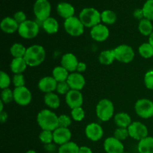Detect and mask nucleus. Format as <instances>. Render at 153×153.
<instances>
[{
  "instance_id": "obj_46",
  "label": "nucleus",
  "mask_w": 153,
  "mask_h": 153,
  "mask_svg": "<svg viewBox=\"0 0 153 153\" xmlns=\"http://www.w3.org/2000/svg\"><path fill=\"white\" fill-rule=\"evenodd\" d=\"M86 70H87L86 64L84 62H79V64H78L77 69H76V72L79 73H82L86 71Z\"/></svg>"
},
{
  "instance_id": "obj_8",
  "label": "nucleus",
  "mask_w": 153,
  "mask_h": 153,
  "mask_svg": "<svg viewBox=\"0 0 153 153\" xmlns=\"http://www.w3.org/2000/svg\"><path fill=\"white\" fill-rule=\"evenodd\" d=\"M115 59L120 62L128 63L131 62L134 58V52L132 48L126 44H122L114 49Z\"/></svg>"
},
{
  "instance_id": "obj_35",
  "label": "nucleus",
  "mask_w": 153,
  "mask_h": 153,
  "mask_svg": "<svg viewBox=\"0 0 153 153\" xmlns=\"http://www.w3.org/2000/svg\"><path fill=\"white\" fill-rule=\"evenodd\" d=\"M39 139L44 145L52 143L53 142V131L42 130L39 134Z\"/></svg>"
},
{
  "instance_id": "obj_1",
  "label": "nucleus",
  "mask_w": 153,
  "mask_h": 153,
  "mask_svg": "<svg viewBox=\"0 0 153 153\" xmlns=\"http://www.w3.org/2000/svg\"><path fill=\"white\" fill-rule=\"evenodd\" d=\"M37 122L42 130L54 131L59 127L58 117L48 109L40 111L37 117Z\"/></svg>"
},
{
  "instance_id": "obj_41",
  "label": "nucleus",
  "mask_w": 153,
  "mask_h": 153,
  "mask_svg": "<svg viewBox=\"0 0 153 153\" xmlns=\"http://www.w3.org/2000/svg\"><path fill=\"white\" fill-rule=\"evenodd\" d=\"M70 90L71 89H70L67 81L66 82H58V85H57L56 88V91L58 92V94H61V95H64V94L66 95Z\"/></svg>"
},
{
  "instance_id": "obj_4",
  "label": "nucleus",
  "mask_w": 153,
  "mask_h": 153,
  "mask_svg": "<svg viewBox=\"0 0 153 153\" xmlns=\"http://www.w3.org/2000/svg\"><path fill=\"white\" fill-rule=\"evenodd\" d=\"M96 113L100 120L103 122L111 119L114 113V106L113 102L108 99L100 100L96 107Z\"/></svg>"
},
{
  "instance_id": "obj_52",
  "label": "nucleus",
  "mask_w": 153,
  "mask_h": 153,
  "mask_svg": "<svg viewBox=\"0 0 153 153\" xmlns=\"http://www.w3.org/2000/svg\"><path fill=\"white\" fill-rule=\"evenodd\" d=\"M25 153H37V152L34 150H33V149H30V150H28Z\"/></svg>"
},
{
  "instance_id": "obj_12",
  "label": "nucleus",
  "mask_w": 153,
  "mask_h": 153,
  "mask_svg": "<svg viewBox=\"0 0 153 153\" xmlns=\"http://www.w3.org/2000/svg\"><path fill=\"white\" fill-rule=\"evenodd\" d=\"M66 103L71 109L82 107L83 104V96L79 91L70 90L65 97Z\"/></svg>"
},
{
  "instance_id": "obj_30",
  "label": "nucleus",
  "mask_w": 153,
  "mask_h": 153,
  "mask_svg": "<svg viewBox=\"0 0 153 153\" xmlns=\"http://www.w3.org/2000/svg\"><path fill=\"white\" fill-rule=\"evenodd\" d=\"M27 48H25L21 43H16L11 46L10 49V55L13 57V58H24L25 53H26Z\"/></svg>"
},
{
  "instance_id": "obj_55",
  "label": "nucleus",
  "mask_w": 153,
  "mask_h": 153,
  "mask_svg": "<svg viewBox=\"0 0 153 153\" xmlns=\"http://www.w3.org/2000/svg\"><path fill=\"white\" fill-rule=\"evenodd\" d=\"M52 153H55V152H52Z\"/></svg>"
},
{
  "instance_id": "obj_38",
  "label": "nucleus",
  "mask_w": 153,
  "mask_h": 153,
  "mask_svg": "<svg viewBox=\"0 0 153 153\" xmlns=\"http://www.w3.org/2000/svg\"><path fill=\"white\" fill-rule=\"evenodd\" d=\"M129 136L128 128H119L118 127L114 132V137L120 140H126Z\"/></svg>"
},
{
  "instance_id": "obj_53",
  "label": "nucleus",
  "mask_w": 153,
  "mask_h": 153,
  "mask_svg": "<svg viewBox=\"0 0 153 153\" xmlns=\"http://www.w3.org/2000/svg\"><path fill=\"white\" fill-rule=\"evenodd\" d=\"M123 153H128V152H123Z\"/></svg>"
},
{
  "instance_id": "obj_16",
  "label": "nucleus",
  "mask_w": 153,
  "mask_h": 153,
  "mask_svg": "<svg viewBox=\"0 0 153 153\" xmlns=\"http://www.w3.org/2000/svg\"><path fill=\"white\" fill-rule=\"evenodd\" d=\"M91 36L97 42H103L109 37V30L105 25L98 24L91 30Z\"/></svg>"
},
{
  "instance_id": "obj_21",
  "label": "nucleus",
  "mask_w": 153,
  "mask_h": 153,
  "mask_svg": "<svg viewBox=\"0 0 153 153\" xmlns=\"http://www.w3.org/2000/svg\"><path fill=\"white\" fill-rule=\"evenodd\" d=\"M57 12L60 16L67 19L74 16L75 8L70 3L61 2L57 6Z\"/></svg>"
},
{
  "instance_id": "obj_3",
  "label": "nucleus",
  "mask_w": 153,
  "mask_h": 153,
  "mask_svg": "<svg viewBox=\"0 0 153 153\" xmlns=\"http://www.w3.org/2000/svg\"><path fill=\"white\" fill-rule=\"evenodd\" d=\"M79 19L84 26L92 28L102 21L101 13L94 7H85L79 13Z\"/></svg>"
},
{
  "instance_id": "obj_17",
  "label": "nucleus",
  "mask_w": 153,
  "mask_h": 153,
  "mask_svg": "<svg viewBox=\"0 0 153 153\" xmlns=\"http://www.w3.org/2000/svg\"><path fill=\"white\" fill-rule=\"evenodd\" d=\"M67 82L68 83L70 89L79 91L83 89L85 85V78L82 76V73H77V72H74L69 75Z\"/></svg>"
},
{
  "instance_id": "obj_20",
  "label": "nucleus",
  "mask_w": 153,
  "mask_h": 153,
  "mask_svg": "<svg viewBox=\"0 0 153 153\" xmlns=\"http://www.w3.org/2000/svg\"><path fill=\"white\" fill-rule=\"evenodd\" d=\"M19 26V24L13 19V17H10V16L4 17L0 23L1 29L7 34H12L18 31Z\"/></svg>"
},
{
  "instance_id": "obj_14",
  "label": "nucleus",
  "mask_w": 153,
  "mask_h": 153,
  "mask_svg": "<svg viewBox=\"0 0 153 153\" xmlns=\"http://www.w3.org/2000/svg\"><path fill=\"white\" fill-rule=\"evenodd\" d=\"M72 133L69 128L58 127L53 131V142L60 146L70 141Z\"/></svg>"
},
{
  "instance_id": "obj_25",
  "label": "nucleus",
  "mask_w": 153,
  "mask_h": 153,
  "mask_svg": "<svg viewBox=\"0 0 153 153\" xmlns=\"http://www.w3.org/2000/svg\"><path fill=\"white\" fill-rule=\"evenodd\" d=\"M114 122L119 128H128L132 123L131 117L125 112H120L115 114Z\"/></svg>"
},
{
  "instance_id": "obj_5",
  "label": "nucleus",
  "mask_w": 153,
  "mask_h": 153,
  "mask_svg": "<svg viewBox=\"0 0 153 153\" xmlns=\"http://www.w3.org/2000/svg\"><path fill=\"white\" fill-rule=\"evenodd\" d=\"M40 27L38 23L33 20H26L19 24L18 34L24 39H32L37 37Z\"/></svg>"
},
{
  "instance_id": "obj_29",
  "label": "nucleus",
  "mask_w": 153,
  "mask_h": 153,
  "mask_svg": "<svg viewBox=\"0 0 153 153\" xmlns=\"http://www.w3.org/2000/svg\"><path fill=\"white\" fill-rule=\"evenodd\" d=\"M115 59L114 52V49L111 50H104L101 52L99 56V61L100 64H104V65H110Z\"/></svg>"
},
{
  "instance_id": "obj_49",
  "label": "nucleus",
  "mask_w": 153,
  "mask_h": 153,
  "mask_svg": "<svg viewBox=\"0 0 153 153\" xmlns=\"http://www.w3.org/2000/svg\"><path fill=\"white\" fill-rule=\"evenodd\" d=\"M7 120V112L5 111H1L0 112V121H1V123H3L6 122Z\"/></svg>"
},
{
  "instance_id": "obj_15",
  "label": "nucleus",
  "mask_w": 153,
  "mask_h": 153,
  "mask_svg": "<svg viewBox=\"0 0 153 153\" xmlns=\"http://www.w3.org/2000/svg\"><path fill=\"white\" fill-rule=\"evenodd\" d=\"M103 128L100 124L96 123H89L85 128V134L89 140L98 141L103 136Z\"/></svg>"
},
{
  "instance_id": "obj_50",
  "label": "nucleus",
  "mask_w": 153,
  "mask_h": 153,
  "mask_svg": "<svg viewBox=\"0 0 153 153\" xmlns=\"http://www.w3.org/2000/svg\"><path fill=\"white\" fill-rule=\"evenodd\" d=\"M149 43L153 46V31L152 34L149 36Z\"/></svg>"
},
{
  "instance_id": "obj_11",
  "label": "nucleus",
  "mask_w": 153,
  "mask_h": 153,
  "mask_svg": "<svg viewBox=\"0 0 153 153\" xmlns=\"http://www.w3.org/2000/svg\"><path fill=\"white\" fill-rule=\"evenodd\" d=\"M13 92V101L19 105H28L31 101V93L25 86L15 88Z\"/></svg>"
},
{
  "instance_id": "obj_43",
  "label": "nucleus",
  "mask_w": 153,
  "mask_h": 153,
  "mask_svg": "<svg viewBox=\"0 0 153 153\" xmlns=\"http://www.w3.org/2000/svg\"><path fill=\"white\" fill-rule=\"evenodd\" d=\"M144 84L148 89L153 91V70H149L145 74Z\"/></svg>"
},
{
  "instance_id": "obj_37",
  "label": "nucleus",
  "mask_w": 153,
  "mask_h": 153,
  "mask_svg": "<svg viewBox=\"0 0 153 153\" xmlns=\"http://www.w3.org/2000/svg\"><path fill=\"white\" fill-rule=\"evenodd\" d=\"M71 116L72 118H73L75 121L80 122V121H82L85 117V111H84V109L82 108V107L73 108L72 109L71 111Z\"/></svg>"
},
{
  "instance_id": "obj_33",
  "label": "nucleus",
  "mask_w": 153,
  "mask_h": 153,
  "mask_svg": "<svg viewBox=\"0 0 153 153\" xmlns=\"http://www.w3.org/2000/svg\"><path fill=\"white\" fill-rule=\"evenodd\" d=\"M138 52L140 56L143 58H149L153 57V46L150 43H144L138 48Z\"/></svg>"
},
{
  "instance_id": "obj_9",
  "label": "nucleus",
  "mask_w": 153,
  "mask_h": 153,
  "mask_svg": "<svg viewBox=\"0 0 153 153\" xmlns=\"http://www.w3.org/2000/svg\"><path fill=\"white\" fill-rule=\"evenodd\" d=\"M33 9L37 19L41 22L50 17L51 4L48 0H37Z\"/></svg>"
},
{
  "instance_id": "obj_39",
  "label": "nucleus",
  "mask_w": 153,
  "mask_h": 153,
  "mask_svg": "<svg viewBox=\"0 0 153 153\" xmlns=\"http://www.w3.org/2000/svg\"><path fill=\"white\" fill-rule=\"evenodd\" d=\"M10 85V78L4 71L0 72V88L1 90L8 88Z\"/></svg>"
},
{
  "instance_id": "obj_45",
  "label": "nucleus",
  "mask_w": 153,
  "mask_h": 153,
  "mask_svg": "<svg viewBox=\"0 0 153 153\" xmlns=\"http://www.w3.org/2000/svg\"><path fill=\"white\" fill-rule=\"evenodd\" d=\"M134 18L137 19H143L144 18V15H143V9H136L134 11Z\"/></svg>"
},
{
  "instance_id": "obj_24",
  "label": "nucleus",
  "mask_w": 153,
  "mask_h": 153,
  "mask_svg": "<svg viewBox=\"0 0 153 153\" xmlns=\"http://www.w3.org/2000/svg\"><path fill=\"white\" fill-rule=\"evenodd\" d=\"M137 150L139 153H153V137L148 136L140 140L137 144Z\"/></svg>"
},
{
  "instance_id": "obj_32",
  "label": "nucleus",
  "mask_w": 153,
  "mask_h": 153,
  "mask_svg": "<svg viewBox=\"0 0 153 153\" xmlns=\"http://www.w3.org/2000/svg\"><path fill=\"white\" fill-rule=\"evenodd\" d=\"M102 22L107 25H112L117 20V15L111 10H105L101 13Z\"/></svg>"
},
{
  "instance_id": "obj_13",
  "label": "nucleus",
  "mask_w": 153,
  "mask_h": 153,
  "mask_svg": "<svg viewBox=\"0 0 153 153\" xmlns=\"http://www.w3.org/2000/svg\"><path fill=\"white\" fill-rule=\"evenodd\" d=\"M104 149L106 153H123L124 146L121 140L114 137H109L104 142Z\"/></svg>"
},
{
  "instance_id": "obj_7",
  "label": "nucleus",
  "mask_w": 153,
  "mask_h": 153,
  "mask_svg": "<svg viewBox=\"0 0 153 153\" xmlns=\"http://www.w3.org/2000/svg\"><path fill=\"white\" fill-rule=\"evenodd\" d=\"M134 110L136 114L140 117L143 119L153 117V101L148 99H140L138 100L134 105Z\"/></svg>"
},
{
  "instance_id": "obj_34",
  "label": "nucleus",
  "mask_w": 153,
  "mask_h": 153,
  "mask_svg": "<svg viewBox=\"0 0 153 153\" xmlns=\"http://www.w3.org/2000/svg\"><path fill=\"white\" fill-rule=\"evenodd\" d=\"M143 11L144 18L153 20V0H147L143 6Z\"/></svg>"
},
{
  "instance_id": "obj_31",
  "label": "nucleus",
  "mask_w": 153,
  "mask_h": 153,
  "mask_svg": "<svg viewBox=\"0 0 153 153\" xmlns=\"http://www.w3.org/2000/svg\"><path fill=\"white\" fill-rule=\"evenodd\" d=\"M80 146L73 141H69L58 148V153H79Z\"/></svg>"
},
{
  "instance_id": "obj_42",
  "label": "nucleus",
  "mask_w": 153,
  "mask_h": 153,
  "mask_svg": "<svg viewBox=\"0 0 153 153\" xmlns=\"http://www.w3.org/2000/svg\"><path fill=\"white\" fill-rule=\"evenodd\" d=\"M15 88H20L25 86V78L22 74H15L12 79Z\"/></svg>"
},
{
  "instance_id": "obj_22",
  "label": "nucleus",
  "mask_w": 153,
  "mask_h": 153,
  "mask_svg": "<svg viewBox=\"0 0 153 153\" xmlns=\"http://www.w3.org/2000/svg\"><path fill=\"white\" fill-rule=\"evenodd\" d=\"M27 64L24 58H13L10 64V68L12 73L14 74H22L26 69Z\"/></svg>"
},
{
  "instance_id": "obj_47",
  "label": "nucleus",
  "mask_w": 153,
  "mask_h": 153,
  "mask_svg": "<svg viewBox=\"0 0 153 153\" xmlns=\"http://www.w3.org/2000/svg\"><path fill=\"white\" fill-rule=\"evenodd\" d=\"M44 148L48 153H52L55 152V151L56 150V146L53 143H49V144L44 145Z\"/></svg>"
},
{
  "instance_id": "obj_26",
  "label": "nucleus",
  "mask_w": 153,
  "mask_h": 153,
  "mask_svg": "<svg viewBox=\"0 0 153 153\" xmlns=\"http://www.w3.org/2000/svg\"><path fill=\"white\" fill-rule=\"evenodd\" d=\"M44 102L48 107L52 109L58 108L61 104L60 98L55 93H48L44 96Z\"/></svg>"
},
{
  "instance_id": "obj_23",
  "label": "nucleus",
  "mask_w": 153,
  "mask_h": 153,
  "mask_svg": "<svg viewBox=\"0 0 153 153\" xmlns=\"http://www.w3.org/2000/svg\"><path fill=\"white\" fill-rule=\"evenodd\" d=\"M42 27L47 34H53L58 32L59 24L55 18L49 17L42 22Z\"/></svg>"
},
{
  "instance_id": "obj_2",
  "label": "nucleus",
  "mask_w": 153,
  "mask_h": 153,
  "mask_svg": "<svg viewBox=\"0 0 153 153\" xmlns=\"http://www.w3.org/2000/svg\"><path fill=\"white\" fill-rule=\"evenodd\" d=\"M28 66L37 67L44 61L46 58V51L40 45H32L27 48L26 53L24 56Z\"/></svg>"
},
{
  "instance_id": "obj_18",
  "label": "nucleus",
  "mask_w": 153,
  "mask_h": 153,
  "mask_svg": "<svg viewBox=\"0 0 153 153\" xmlns=\"http://www.w3.org/2000/svg\"><path fill=\"white\" fill-rule=\"evenodd\" d=\"M79 61H78L77 57L73 53H66L61 58V64L63 67L66 69L68 72L74 73L76 71L78 64Z\"/></svg>"
},
{
  "instance_id": "obj_6",
  "label": "nucleus",
  "mask_w": 153,
  "mask_h": 153,
  "mask_svg": "<svg viewBox=\"0 0 153 153\" xmlns=\"http://www.w3.org/2000/svg\"><path fill=\"white\" fill-rule=\"evenodd\" d=\"M64 27L67 34L73 37L81 36L85 31V26L81 22L80 19L74 16L65 19Z\"/></svg>"
},
{
  "instance_id": "obj_40",
  "label": "nucleus",
  "mask_w": 153,
  "mask_h": 153,
  "mask_svg": "<svg viewBox=\"0 0 153 153\" xmlns=\"http://www.w3.org/2000/svg\"><path fill=\"white\" fill-rule=\"evenodd\" d=\"M58 123H59V127L68 128L72 123L71 117L66 114L60 115L58 117Z\"/></svg>"
},
{
  "instance_id": "obj_28",
  "label": "nucleus",
  "mask_w": 153,
  "mask_h": 153,
  "mask_svg": "<svg viewBox=\"0 0 153 153\" xmlns=\"http://www.w3.org/2000/svg\"><path fill=\"white\" fill-rule=\"evenodd\" d=\"M139 31L141 34L144 36H149L153 31V25L151 20L143 18L140 20L138 24Z\"/></svg>"
},
{
  "instance_id": "obj_48",
  "label": "nucleus",
  "mask_w": 153,
  "mask_h": 153,
  "mask_svg": "<svg viewBox=\"0 0 153 153\" xmlns=\"http://www.w3.org/2000/svg\"><path fill=\"white\" fill-rule=\"evenodd\" d=\"M79 153H93L92 149L90 147L86 146H80L79 148Z\"/></svg>"
},
{
  "instance_id": "obj_54",
  "label": "nucleus",
  "mask_w": 153,
  "mask_h": 153,
  "mask_svg": "<svg viewBox=\"0 0 153 153\" xmlns=\"http://www.w3.org/2000/svg\"><path fill=\"white\" fill-rule=\"evenodd\" d=\"M152 120H153V117H152Z\"/></svg>"
},
{
  "instance_id": "obj_10",
  "label": "nucleus",
  "mask_w": 153,
  "mask_h": 153,
  "mask_svg": "<svg viewBox=\"0 0 153 153\" xmlns=\"http://www.w3.org/2000/svg\"><path fill=\"white\" fill-rule=\"evenodd\" d=\"M129 137L137 140H141L148 137V128L143 123L135 121L132 122L128 127Z\"/></svg>"
},
{
  "instance_id": "obj_36",
  "label": "nucleus",
  "mask_w": 153,
  "mask_h": 153,
  "mask_svg": "<svg viewBox=\"0 0 153 153\" xmlns=\"http://www.w3.org/2000/svg\"><path fill=\"white\" fill-rule=\"evenodd\" d=\"M1 100L5 104L10 103L13 100V92L10 88H5L1 90Z\"/></svg>"
},
{
  "instance_id": "obj_27",
  "label": "nucleus",
  "mask_w": 153,
  "mask_h": 153,
  "mask_svg": "<svg viewBox=\"0 0 153 153\" xmlns=\"http://www.w3.org/2000/svg\"><path fill=\"white\" fill-rule=\"evenodd\" d=\"M69 72L62 66L55 67L52 70V77L57 81V82H66L69 77Z\"/></svg>"
},
{
  "instance_id": "obj_44",
  "label": "nucleus",
  "mask_w": 153,
  "mask_h": 153,
  "mask_svg": "<svg viewBox=\"0 0 153 153\" xmlns=\"http://www.w3.org/2000/svg\"><path fill=\"white\" fill-rule=\"evenodd\" d=\"M13 19L16 21L19 24L22 23L23 22L26 21V15L22 11H17L13 15Z\"/></svg>"
},
{
  "instance_id": "obj_19",
  "label": "nucleus",
  "mask_w": 153,
  "mask_h": 153,
  "mask_svg": "<svg viewBox=\"0 0 153 153\" xmlns=\"http://www.w3.org/2000/svg\"><path fill=\"white\" fill-rule=\"evenodd\" d=\"M58 82L52 76H45L38 82V88L46 94L52 93L56 91Z\"/></svg>"
},
{
  "instance_id": "obj_51",
  "label": "nucleus",
  "mask_w": 153,
  "mask_h": 153,
  "mask_svg": "<svg viewBox=\"0 0 153 153\" xmlns=\"http://www.w3.org/2000/svg\"><path fill=\"white\" fill-rule=\"evenodd\" d=\"M3 108H4V102L2 101H0V112L3 111Z\"/></svg>"
}]
</instances>
